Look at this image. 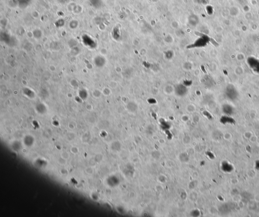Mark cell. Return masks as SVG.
<instances>
[{
    "label": "cell",
    "instance_id": "6da1fadb",
    "mask_svg": "<svg viewBox=\"0 0 259 217\" xmlns=\"http://www.w3.org/2000/svg\"><path fill=\"white\" fill-rule=\"evenodd\" d=\"M91 5L95 8H99L101 7L102 5V0H89Z\"/></svg>",
    "mask_w": 259,
    "mask_h": 217
},
{
    "label": "cell",
    "instance_id": "8992f818",
    "mask_svg": "<svg viewBox=\"0 0 259 217\" xmlns=\"http://www.w3.org/2000/svg\"><path fill=\"white\" fill-rule=\"evenodd\" d=\"M58 1L61 4H64L67 3L69 1V0H58Z\"/></svg>",
    "mask_w": 259,
    "mask_h": 217
},
{
    "label": "cell",
    "instance_id": "277c9868",
    "mask_svg": "<svg viewBox=\"0 0 259 217\" xmlns=\"http://www.w3.org/2000/svg\"><path fill=\"white\" fill-rule=\"evenodd\" d=\"M19 3V5L21 6L25 7L26 6L28 5L31 0H18Z\"/></svg>",
    "mask_w": 259,
    "mask_h": 217
},
{
    "label": "cell",
    "instance_id": "7a4b0ae2",
    "mask_svg": "<svg viewBox=\"0 0 259 217\" xmlns=\"http://www.w3.org/2000/svg\"><path fill=\"white\" fill-rule=\"evenodd\" d=\"M104 60V58H103L102 57H101V56H97V57L94 59V62L95 64H96L97 66H102V65H104L103 63L102 62H101V61H102V60Z\"/></svg>",
    "mask_w": 259,
    "mask_h": 217
},
{
    "label": "cell",
    "instance_id": "5b68a950",
    "mask_svg": "<svg viewBox=\"0 0 259 217\" xmlns=\"http://www.w3.org/2000/svg\"><path fill=\"white\" fill-rule=\"evenodd\" d=\"M195 108L194 105L192 104L188 105L187 106V110L189 113H192L195 110Z\"/></svg>",
    "mask_w": 259,
    "mask_h": 217
},
{
    "label": "cell",
    "instance_id": "3957f363",
    "mask_svg": "<svg viewBox=\"0 0 259 217\" xmlns=\"http://www.w3.org/2000/svg\"><path fill=\"white\" fill-rule=\"evenodd\" d=\"M239 13V10L238 8L236 7H233L230 8V14L232 16H236Z\"/></svg>",
    "mask_w": 259,
    "mask_h": 217
}]
</instances>
